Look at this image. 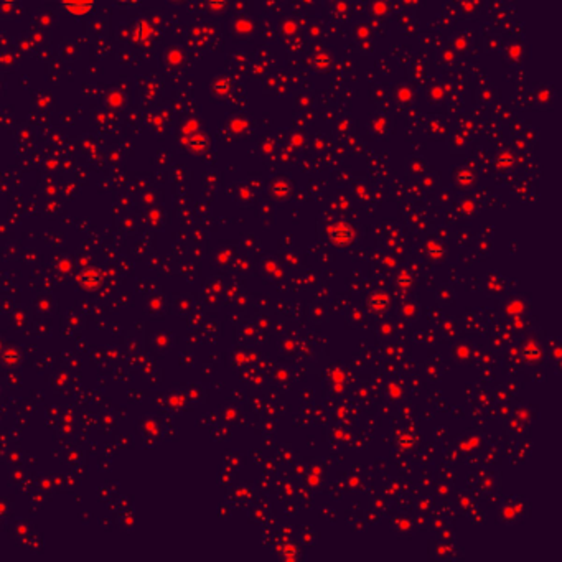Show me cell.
<instances>
[{"instance_id":"44","label":"cell","mask_w":562,"mask_h":562,"mask_svg":"<svg viewBox=\"0 0 562 562\" xmlns=\"http://www.w3.org/2000/svg\"><path fill=\"white\" fill-rule=\"evenodd\" d=\"M495 397H498L499 402H508L509 399H511V394L506 391V388H504V386H499L498 389H495Z\"/></svg>"},{"instance_id":"19","label":"cell","mask_w":562,"mask_h":562,"mask_svg":"<svg viewBox=\"0 0 562 562\" xmlns=\"http://www.w3.org/2000/svg\"><path fill=\"white\" fill-rule=\"evenodd\" d=\"M472 346L467 345V343H458V345L453 346V358L460 361V363H468V361L472 360Z\"/></svg>"},{"instance_id":"17","label":"cell","mask_w":562,"mask_h":562,"mask_svg":"<svg viewBox=\"0 0 562 562\" xmlns=\"http://www.w3.org/2000/svg\"><path fill=\"white\" fill-rule=\"evenodd\" d=\"M346 318H348L349 325H353V327H356V328H363L365 325H366V314H365V310H361L358 307L349 309L348 314H346Z\"/></svg>"},{"instance_id":"47","label":"cell","mask_w":562,"mask_h":562,"mask_svg":"<svg viewBox=\"0 0 562 562\" xmlns=\"http://www.w3.org/2000/svg\"><path fill=\"white\" fill-rule=\"evenodd\" d=\"M293 493H295V490H293V486H292V483L290 482H282L280 483V495L282 496H293Z\"/></svg>"},{"instance_id":"27","label":"cell","mask_w":562,"mask_h":562,"mask_svg":"<svg viewBox=\"0 0 562 562\" xmlns=\"http://www.w3.org/2000/svg\"><path fill=\"white\" fill-rule=\"evenodd\" d=\"M258 335H259V330L254 327L252 322L242 323L241 327H239V336H241L242 340H252V341H256Z\"/></svg>"},{"instance_id":"45","label":"cell","mask_w":562,"mask_h":562,"mask_svg":"<svg viewBox=\"0 0 562 562\" xmlns=\"http://www.w3.org/2000/svg\"><path fill=\"white\" fill-rule=\"evenodd\" d=\"M511 320H513V325H511V327H513L515 330H523V328H526V325H528V318H526V315L513 317V318H511Z\"/></svg>"},{"instance_id":"60","label":"cell","mask_w":562,"mask_h":562,"mask_svg":"<svg viewBox=\"0 0 562 562\" xmlns=\"http://www.w3.org/2000/svg\"><path fill=\"white\" fill-rule=\"evenodd\" d=\"M503 338H491L490 340V345L493 346V348H501L503 346V341H501Z\"/></svg>"},{"instance_id":"62","label":"cell","mask_w":562,"mask_h":562,"mask_svg":"<svg viewBox=\"0 0 562 562\" xmlns=\"http://www.w3.org/2000/svg\"><path fill=\"white\" fill-rule=\"evenodd\" d=\"M345 414H346V407L345 405H340V407L336 409V416H338L340 419H345Z\"/></svg>"},{"instance_id":"39","label":"cell","mask_w":562,"mask_h":562,"mask_svg":"<svg viewBox=\"0 0 562 562\" xmlns=\"http://www.w3.org/2000/svg\"><path fill=\"white\" fill-rule=\"evenodd\" d=\"M290 379V373L285 370V368H276L272 374V381L277 384H285L287 381Z\"/></svg>"},{"instance_id":"59","label":"cell","mask_w":562,"mask_h":562,"mask_svg":"<svg viewBox=\"0 0 562 562\" xmlns=\"http://www.w3.org/2000/svg\"><path fill=\"white\" fill-rule=\"evenodd\" d=\"M333 435H335V439L343 440V435H345V430H343L341 427H336V429H333Z\"/></svg>"},{"instance_id":"1","label":"cell","mask_w":562,"mask_h":562,"mask_svg":"<svg viewBox=\"0 0 562 562\" xmlns=\"http://www.w3.org/2000/svg\"><path fill=\"white\" fill-rule=\"evenodd\" d=\"M327 234H328V239L333 242L336 247H346L349 246L351 242L354 241V229L349 226L346 223H335V224H330L327 228Z\"/></svg>"},{"instance_id":"50","label":"cell","mask_w":562,"mask_h":562,"mask_svg":"<svg viewBox=\"0 0 562 562\" xmlns=\"http://www.w3.org/2000/svg\"><path fill=\"white\" fill-rule=\"evenodd\" d=\"M266 509H261V508H254L252 509V518L254 520H259V521H264V518H266Z\"/></svg>"},{"instance_id":"13","label":"cell","mask_w":562,"mask_h":562,"mask_svg":"<svg viewBox=\"0 0 562 562\" xmlns=\"http://www.w3.org/2000/svg\"><path fill=\"white\" fill-rule=\"evenodd\" d=\"M485 289H486V292L488 293H491V295H501V293L504 292V289H506V285H504V282H503V279L498 276V274H490L488 277H486V282H485Z\"/></svg>"},{"instance_id":"38","label":"cell","mask_w":562,"mask_h":562,"mask_svg":"<svg viewBox=\"0 0 562 562\" xmlns=\"http://www.w3.org/2000/svg\"><path fill=\"white\" fill-rule=\"evenodd\" d=\"M238 264H241L239 271L242 274H249V276H254V272H256L254 261H251L249 258H238Z\"/></svg>"},{"instance_id":"52","label":"cell","mask_w":562,"mask_h":562,"mask_svg":"<svg viewBox=\"0 0 562 562\" xmlns=\"http://www.w3.org/2000/svg\"><path fill=\"white\" fill-rule=\"evenodd\" d=\"M499 405H501V409H499V414H501V417H509V411H511L509 401L508 402H499Z\"/></svg>"},{"instance_id":"22","label":"cell","mask_w":562,"mask_h":562,"mask_svg":"<svg viewBox=\"0 0 562 562\" xmlns=\"http://www.w3.org/2000/svg\"><path fill=\"white\" fill-rule=\"evenodd\" d=\"M453 297H455V292L450 285H440L439 289L435 290L437 302L442 305H450L453 302Z\"/></svg>"},{"instance_id":"14","label":"cell","mask_w":562,"mask_h":562,"mask_svg":"<svg viewBox=\"0 0 562 562\" xmlns=\"http://www.w3.org/2000/svg\"><path fill=\"white\" fill-rule=\"evenodd\" d=\"M267 312L269 310H261L259 314H256L254 315V318H252V323H254V327L259 330V332H262V333H267V332H271L272 330V318H271V315L267 314Z\"/></svg>"},{"instance_id":"53","label":"cell","mask_w":562,"mask_h":562,"mask_svg":"<svg viewBox=\"0 0 562 562\" xmlns=\"http://www.w3.org/2000/svg\"><path fill=\"white\" fill-rule=\"evenodd\" d=\"M241 292V287H239V284H233V287H231L229 289V292H228V298H236V295H238V293Z\"/></svg>"},{"instance_id":"18","label":"cell","mask_w":562,"mask_h":562,"mask_svg":"<svg viewBox=\"0 0 562 562\" xmlns=\"http://www.w3.org/2000/svg\"><path fill=\"white\" fill-rule=\"evenodd\" d=\"M386 394H388V397L391 399V401H401V399L404 397V388H402V384L399 383V381H396V379H391L388 384H386Z\"/></svg>"},{"instance_id":"5","label":"cell","mask_w":562,"mask_h":562,"mask_svg":"<svg viewBox=\"0 0 562 562\" xmlns=\"http://www.w3.org/2000/svg\"><path fill=\"white\" fill-rule=\"evenodd\" d=\"M366 305H368V312L373 314V315L384 314L391 305V295L384 290H376L368 297Z\"/></svg>"},{"instance_id":"20","label":"cell","mask_w":562,"mask_h":562,"mask_svg":"<svg viewBox=\"0 0 562 562\" xmlns=\"http://www.w3.org/2000/svg\"><path fill=\"white\" fill-rule=\"evenodd\" d=\"M440 330H442V333L445 335V338H447V340H452V338H455V336L458 335L457 322H455V318H450V317L442 318V322H440Z\"/></svg>"},{"instance_id":"36","label":"cell","mask_w":562,"mask_h":562,"mask_svg":"<svg viewBox=\"0 0 562 562\" xmlns=\"http://www.w3.org/2000/svg\"><path fill=\"white\" fill-rule=\"evenodd\" d=\"M452 491H453V486L450 482H440V483H437L434 488L435 496H439V498H448L452 495Z\"/></svg>"},{"instance_id":"30","label":"cell","mask_w":562,"mask_h":562,"mask_svg":"<svg viewBox=\"0 0 562 562\" xmlns=\"http://www.w3.org/2000/svg\"><path fill=\"white\" fill-rule=\"evenodd\" d=\"M328 379L332 383H345L346 381V371L343 370V366L335 365L328 370Z\"/></svg>"},{"instance_id":"26","label":"cell","mask_w":562,"mask_h":562,"mask_svg":"<svg viewBox=\"0 0 562 562\" xmlns=\"http://www.w3.org/2000/svg\"><path fill=\"white\" fill-rule=\"evenodd\" d=\"M279 262L276 261V259H272V258H266L264 261H262V264H261V272H262V276H264L266 279H272V276L274 274H276V271L279 269Z\"/></svg>"},{"instance_id":"24","label":"cell","mask_w":562,"mask_h":562,"mask_svg":"<svg viewBox=\"0 0 562 562\" xmlns=\"http://www.w3.org/2000/svg\"><path fill=\"white\" fill-rule=\"evenodd\" d=\"M432 508H434V501L429 495H422V496H419L416 499V513L430 516Z\"/></svg>"},{"instance_id":"54","label":"cell","mask_w":562,"mask_h":562,"mask_svg":"<svg viewBox=\"0 0 562 562\" xmlns=\"http://www.w3.org/2000/svg\"><path fill=\"white\" fill-rule=\"evenodd\" d=\"M303 282H305V285H315V284H317V274H315L314 271H312V274L309 272Z\"/></svg>"},{"instance_id":"23","label":"cell","mask_w":562,"mask_h":562,"mask_svg":"<svg viewBox=\"0 0 562 562\" xmlns=\"http://www.w3.org/2000/svg\"><path fill=\"white\" fill-rule=\"evenodd\" d=\"M279 349H280V354H285V356H292L293 353L298 351V341L293 338V336H284V338L280 340Z\"/></svg>"},{"instance_id":"15","label":"cell","mask_w":562,"mask_h":562,"mask_svg":"<svg viewBox=\"0 0 562 562\" xmlns=\"http://www.w3.org/2000/svg\"><path fill=\"white\" fill-rule=\"evenodd\" d=\"M152 35V27L150 23H147L145 20H139L135 25L134 32H132V40L134 43H143L148 40V36Z\"/></svg>"},{"instance_id":"37","label":"cell","mask_w":562,"mask_h":562,"mask_svg":"<svg viewBox=\"0 0 562 562\" xmlns=\"http://www.w3.org/2000/svg\"><path fill=\"white\" fill-rule=\"evenodd\" d=\"M506 427H508V432H511V434L524 435V430H526V424H523L521 421H518L516 417L513 416V419L506 422Z\"/></svg>"},{"instance_id":"7","label":"cell","mask_w":562,"mask_h":562,"mask_svg":"<svg viewBox=\"0 0 562 562\" xmlns=\"http://www.w3.org/2000/svg\"><path fill=\"white\" fill-rule=\"evenodd\" d=\"M79 284L86 290H96L103 284V274L97 269H86L84 272L79 274Z\"/></svg>"},{"instance_id":"63","label":"cell","mask_w":562,"mask_h":562,"mask_svg":"<svg viewBox=\"0 0 562 562\" xmlns=\"http://www.w3.org/2000/svg\"><path fill=\"white\" fill-rule=\"evenodd\" d=\"M175 2H180V0H175Z\"/></svg>"},{"instance_id":"48","label":"cell","mask_w":562,"mask_h":562,"mask_svg":"<svg viewBox=\"0 0 562 562\" xmlns=\"http://www.w3.org/2000/svg\"><path fill=\"white\" fill-rule=\"evenodd\" d=\"M383 264L388 267V269H396L397 264H399V261H397L396 256H384Z\"/></svg>"},{"instance_id":"21","label":"cell","mask_w":562,"mask_h":562,"mask_svg":"<svg viewBox=\"0 0 562 562\" xmlns=\"http://www.w3.org/2000/svg\"><path fill=\"white\" fill-rule=\"evenodd\" d=\"M480 445H482V437L478 434L467 435L465 439H462L458 442V448L462 452H472V450H475V448H478Z\"/></svg>"},{"instance_id":"46","label":"cell","mask_w":562,"mask_h":562,"mask_svg":"<svg viewBox=\"0 0 562 562\" xmlns=\"http://www.w3.org/2000/svg\"><path fill=\"white\" fill-rule=\"evenodd\" d=\"M234 363H236V366H244V365H247V353L244 351V349H238V351H236V354H234Z\"/></svg>"},{"instance_id":"12","label":"cell","mask_w":562,"mask_h":562,"mask_svg":"<svg viewBox=\"0 0 562 562\" xmlns=\"http://www.w3.org/2000/svg\"><path fill=\"white\" fill-rule=\"evenodd\" d=\"M419 312H421V305L417 300L414 298H407V300H404L402 305H401V315L402 318L409 322H414L417 317H419Z\"/></svg>"},{"instance_id":"61","label":"cell","mask_w":562,"mask_h":562,"mask_svg":"<svg viewBox=\"0 0 562 562\" xmlns=\"http://www.w3.org/2000/svg\"><path fill=\"white\" fill-rule=\"evenodd\" d=\"M383 349H384V354L386 356H394V346H389V345H386V346H383Z\"/></svg>"},{"instance_id":"40","label":"cell","mask_w":562,"mask_h":562,"mask_svg":"<svg viewBox=\"0 0 562 562\" xmlns=\"http://www.w3.org/2000/svg\"><path fill=\"white\" fill-rule=\"evenodd\" d=\"M437 539L445 541V542H455L457 536H455V533L450 529V526H447V528H443L442 531H439V533H437Z\"/></svg>"},{"instance_id":"55","label":"cell","mask_w":562,"mask_h":562,"mask_svg":"<svg viewBox=\"0 0 562 562\" xmlns=\"http://www.w3.org/2000/svg\"><path fill=\"white\" fill-rule=\"evenodd\" d=\"M504 388L508 389L509 394H515V392L518 391V383H516V381H511V383H508L506 386H504Z\"/></svg>"},{"instance_id":"9","label":"cell","mask_w":562,"mask_h":562,"mask_svg":"<svg viewBox=\"0 0 562 562\" xmlns=\"http://www.w3.org/2000/svg\"><path fill=\"white\" fill-rule=\"evenodd\" d=\"M424 247H426V252H427L429 261H432V262H442V261H445L447 252H445V249H443L440 241H437V239H427L426 241V246H424Z\"/></svg>"},{"instance_id":"11","label":"cell","mask_w":562,"mask_h":562,"mask_svg":"<svg viewBox=\"0 0 562 562\" xmlns=\"http://www.w3.org/2000/svg\"><path fill=\"white\" fill-rule=\"evenodd\" d=\"M475 506H477V501H475V498H473V495L470 491L462 490V491L457 493V508L462 511V513L470 515L472 511L477 509Z\"/></svg>"},{"instance_id":"4","label":"cell","mask_w":562,"mask_h":562,"mask_svg":"<svg viewBox=\"0 0 562 562\" xmlns=\"http://www.w3.org/2000/svg\"><path fill=\"white\" fill-rule=\"evenodd\" d=\"M521 358L529 365H541L542 360H544V349L538 343V340L534 336H529V338L524 341V345L521 346Z\"/></svg>"},{"instance_id":"2","label":"cell","mask_w":562,"mask_h":562,"mask_svg":"<svg viewBox=\"0 0 562 562\" xmlns=\"http://www.w3.org/2000/svg\"><path fill=\"white\" fill-rule=\"evenodd\" d=\"M430 555L437 560H457L464 557V551L455 546V542H445L435 538L430 544Z\"/></svg>"},{"instance_id":"8","label":"cell","mask_w":562,"mask_h":562,"mask_svg":"<svg viewBox=\"0 0 562 562\" xmlns=\"http://www.w3.org/2000/svg\"><path fill=\"white\" fill-rule=\"evenodd\" d=\"M392 528L399 534V538H411L416 529V524L414 520H411L409 516H396L392 520Z\"/></svg>"},{"instance_id":"25","label":"cell","mask_w":562,"mask_h":562,"mask_svg":"<svg viewBox=\"0 0 562 562\" xmlns=\"http://www.w3.org/2000/svg\"><path fill=\"white\" fill-rule=\"evenodd\" d=\"M515 417L518 421H521L523 424H528L533 421V417H534V412H533V409L529 407L528 404H521V405H518V407L515 409Z\"/></svg>"},{"instance_id":"10","label":"cell","mask_w":562,"mask_h":562,"mask_svg":"<svg viewBox=\"0 0 562 562\" xmlns=\"http://www.w3.org/2000/svg\"><path fill=\"white\" fill-rule=\"evenodd\" d=\"M499 518H501V521L504 524H516L518 521H521V516L518 513V509L513 503V498L511 499H506V501L503 503L501 509H499Z\"/></svg>"},{"instance_id":"56","label":"cell","mask_w":562,"mask_h":562,"mask_svg":"<svg viewBox=\"0 0 562 562\" xmlns=\"http://www.w3.org/2000/svg\"><path fill=\"white\" fill-rule=\"evenodd\" d=\"M411 414V405H409V402H404L402 404V412H401V416L402 417H405V419H409V416Z\"/></svg>"},{"instance_id":"28","label":"cell","mask_w":562,"mask_h":562,"mask_svg":"<svg viewBox=\"0 0 562 562\" xmlns=\"http://www.w3.org/2000/svg\"><path fill=\"white\" fill-rule=\"evenodd\" d=\"M416 442H417L416 435L412 434V432H407V430H402V432L397 435L399 447L404 448V450H409V448H412V447L416 445Z\"/></svg>"},{"instance_id":"51","label":"cell","mask_w":562,"mask_h":562,"mask_svg":"<svg viewBox=\"0 0 562 562\" xmlns=\"http://www.w3.org/2000/svg\"><path fill=\"white\" fill-rule=\"evenodd\" d=\"M343 391H345V383H332L333 394H343Z\"/></svg>"},{"instance_id":"43","label":"cell","mask_w":562,"mask_h":562,"mask_svg":"<svg viewBox=\"0 0 562 562\" xmlns=\"http://www.w3.org/2000/svg\"><path fill=\"white\" fill-rule=\"evenodd\" d=\"M549 354H551V356L554 358L555 365L560 363V354H562V351H560V343H559V340H552V346H549Z\"/></svg>"},{"instance_id":"34","label":"cell","mask_w":562,"mask_h":562,"mask_svg":"<svg viewBox=\"0 0 562 562\" xmlns=\"http://www.w3.org/2000/svg\"><path fill=\"white\" fill-rule=\"evenodd\" d=\"M448 520L447 518H443V516H434V518H430L429 516V520H427V528L429 529H432L434 533L437 534L439 533V531H442L443 528H447L448 526Z\"/></svg>"},{"instance_id":"3","label":"cell","mask_w":562,"mask_h":562,"mask_svg":"<svg viewBox=\"0 0 562 562\" xmlns=\"http://www.w3.org/2000/svg\"><path fill=\"white\" fill-rule=\"evenodd\" d=\"M531 310V300L528 295H518V297H511L508 300H504L501 305V312L504 317L513 318V317H520V315H526Z\"/></svg>"},{"instance_id":"58","label":"cell","mask_w":562,"mask_h":562,"mask_svg":"<svg viewBox=\"0 0 562 562\" xmlns=\"http://www.w3.org/2000/svg\"><path fill=\"white\" fill-rule=\"evenodd\" d=\"M262 383H264V376H262V374H254V376H252V384L254 386H261Z\"/></svg>"},{"instance_id":"57","label":"cell","mask_w":562,"mask_h":562,"mask_svg":"<svg viewBox=\"0 0 562 562\" xmlns=\"http://www.w3.org/2000/svg\"><path fill=\"white\" fill-rule=\"evenodd\" d=\"M310 473H315V475H320V477H323V468L322 467H318V465H312L310 467V470H309Z\"/></svg>"},{"instance_id":"29","label":"cell","mask_w":562,"mask_h":562,"mask_svg":"<svg viewBox=\"0 0 562 562\" xmlns=\"http://www.w3.org/2000/svg\"><path fill=\"white\" fill-rule=\"evenodd\" d=\"M396 284L399 287H402V289L412 287V284H414V276H412V272L409 269H401L396 276Z\"/></svg>"},{"instance_id":"31","label":"cell","mask_w":562,"mask_h":562,"mask_svg":"<svg viewBox=\"0 0 562 562\" xmlns=\"http://www.w3.org/2000/svg\"><path fill=\"white\" fill-rule=\"evenodd\" d=\"M378 333L381 338H391V336L396 335V325L392 323L391 320H384L379 323L378 327Z\"/></svg>"},{"instance_id":"6","label":"cell","mask_w":562,"mask_h":562,"mask_svg":"<svg viewBox=\"0 0 562 562\" xmlns=\"http://www.w3.org/2000/svg\"><path fill=\"white\" fill-rule=\"evenodd\" d=\"M61 5L66 12L74 17H84L94 9L96 0H61Z\"/></svg>"},{"instance_id":"42","label":"cell","mask_w":562,"mask_h":562,"mask_svg":"<svg viewBox=\"0 0 562 562\" xmlns=\"http://www.w3.org/2000/svg\"><path fill=\"white\" fill-rule=\"evenodd\" d=\"M305 485H307L309 488H314V490L315 488H320V486H322V477L309 472V475L305 477Z\"/></svg>"},{"instance_id":"41","label":"cell","mask_w":562,"mask_h":562,"mask_svg":"<svg viewBox=\"0 0 562 562\" xmlns=\"http://www.w3.org/2000/svg\"><path fill=\"white\" fill-rule=\"evenodd\" d=\"M254 303H256V307H259V310H269L271 298L269 295H266V293H261V295L254 297Z\"/></svg>"},{"instance_id":"32","label":"cell","mask_w":562,"mask_h":562,"mask_svg":"<svg viewBox=\"0 0 562 562\" xmlns=\"http://www.w3.org/2000/svg\"><path fill=\"white\" fill-rule=\"evenodd\" d=\"M300 542H302V546H305V547H310L312 544H315V541H317V533L312 528H302L300 529Z\"/></svg>"},{"instance_id":"16","label":"cell","mask_w":562,"mask_h":562,"mask_svg":"<svg viewBox=\"0 0 562 562\" xmlns=\"http://www.w3.org/2000/svg\"><path fill=\"white\" fill-rule=\"evenodd\" d=\"M309 317H310V320H314L315 323H323L328 317L327 307H325L322 302L312 303L309 307Z\"/></svg>"},{"instance_id":"49","label":"cell","mask_w":562,"mask_h":562,"mask_svg":"<svg viewBox=\"0 0 562 562\" xmlns=\"http://www.w3.org/2000/svg\"><path fill=\"white\" fill-rule=\"evenodd\" d=\"M234 302H236V305H239V307H246L247 302H249L247 293H244V292L238 293V295H236V298H234Z\"/></svg>"},{"instance_id":"33","label":"cell","mask_w":562,"mask_h":562,"mask_svg":"<svg viewBox=\"0 0 562 562\" xmlns=\"http://www.w3.org/2000/svg\"><path fill=\"white\" fill-rule=\"evenodd\" d=\"M280 254H282L285 264H289L292 269H295V267L300 266V258H298V252L295 251V249H287V251L284 249Z\"/></svg>"},{"instance_id":"35","label":"cell","mask_w":562,"mask_h":562,"mask_svg":"<svg viewBox=\"0 0 562 562\" xmlns=\"http://www.w3.org/2000/svg\"><path fill=\"white\" fill-rule=\"evenodd\" d=\"M480 486H482V490L488 491V493H493L498 490V477L495 475H485V478H482V482H480Z\"/></svg>"}]
</instances>
